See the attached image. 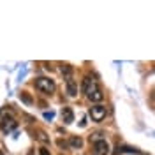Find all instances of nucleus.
Instances as JSON below:
<instances>
[{
  "mask_svg": "<svg viewBox=\"0 0 155 155\" xmlns=\"http://www.w3.org/2000/svg\"><path fill=\"white\" fill-rule=\"evenodd\" d=\"M118 153H139V152L136 148H130V146H118L115 155H118Z\"/></svg>",
  "mask_w": 155,
  "mask_h": 155,
  "instance_id": "6e6552de",
  "label": "nucleus"
},
{
  "mask_svg": "<svg viewBox=\"0 0 155 155\" xmlns=\"http://www.w3.org/2000/svg\"><path fill=\"white\" fill-rule=\"evenodd\" d=\"M57 145L60 146V148H67V143H65L64 139H58V141H57Z\"/></svg>",
  "mask_w": 155,
  "mask_h": 155,
  "instance_id": "4468645a",
  "label": "nucleus"
},
{
  "mask_svg": "<svg viewBox=\"0 0 155 155\" xmlns=\"http://www.w3.org/2000/svg\"><path fill=\"white\" fill-rule=\"evenodd\" d=\"M62 120H64V124H72L74 122V111H72V107H64L62 109Z\"/></svg>",
  "mask_w": 155,
  "mask_h": 155,
  "instance_id": "0eeeda50",
  "label": "nucleus"
},
{
  "mask_svg": "<svg viewBox=\"0 0 155 155\" xmlns=\"http://www.w3.org/2000/svg\"><path fill=\"white\" fill-rule=\"evenodd\" d=\"M39 139H41V141H42V143H48L49 141V137L46 134H44V132H42V130H41V132H39Z\"/></svg>",
  "mask_w": 155,
  "mask_h": 155,
  "instance_id": "ddd939ff",
  "label": "nucleus"
},
{
  "mask_svg": "<svg viewBox=\"0 0 155 155\" xmlns=\"http://www.w3.org/2000/svg\"><path fill=\"white\" fill-rule=\"evenodd\" d=\"M97 90H101V88H99L95 79H92V78H85V79H83V92L87 94V97L92 95V94L97 92Z\"/></svg>",
  "mask_w": 155,
  "mask_h": 155,
  "instance_id": "20e7f679",
  "label": "nucleus"
},
{
  "mask_svg": "<svg viewBox=\"0 0 155 155\" xmlns=\"http://www.w3.org/2000/svg\"><path fill=\"white\" fill-rule=\"evenodd\" d=\"M39 155H51L46 148H39Z\"/></svg>",
  "mask_w": 155,
  "mask_h": 155,
  "instance_id": "2eb2a0df",
  "label": "nucleus"
},
{
  "mask_svg": "<svg viewBox=\"0 0 155 155\" xmlns=\"http://www.w3.org/2000/svg\"><path fill=\"white\" fill-rule=\"evenodd\" d=\"M65 90H67L69 97H76L78 95V83L72 79V78H67V81H65Z\"/></svg>",
  "mask_w": 155,
  "mask_h": 155,
  "instance_id": "39448f33",
  "label": "nucleus"
},
{
  "mask_svg": "<svg viewBox=\"0 0 155 155\" xmlns=\"http://www.w3.org/2000/svg\"><path fill=\"white\" fill-rule=\"evenodd\" d=\"M0 155H4V153H2V152H0Z\"/></svg>",
  "mask_w": 155,
  "mask_h": 155,
  "instance_id": "f3484780",
  "label": "nucleus"
},
{
  "mask_svg": "<svg viewBox=\"0 0 155 155\" xmlns=\"http://www.w3.org/2000/svg\"><path fill=\"white\" fill-rule=\"evenodd\" d=\"M0 127H2V130L4 132H11V130H14L16 127H18V122L14 120V118H5V120H2V124H0Z\"/></svg>",
  "mask_w": 155,
  "mask_h": 155,
  "instance_id": "423d86ee",
  "label": "nucleus"
},
{
  "mask_svg": "<svg viewBox=\"0 0 155 155\" xmlns=\"http://www.w3.org/2000/svg\"><path fill=\"white\" fill-rule=\"evenodd\" d=\"M69 145L72 146V148H81V146H83V139H81L79 136H72L71 141H69Z\"/></svg>",
  "mask_w": 155,
  "mask_h": 155,
  "instance_id": "1a4fd4ad",
  "label": "nucleus"
},
{
  "mask_svg": "<svg viewBox=\"0 0 155 155\" xmlns=\"http://www.w3.org/2000/svg\"><path fill=\"white\" fill-rule=\"evenodd\" d=\"M88 99H90L92 102H101V101L104 99V94H102L101 90H97V92H94L92 95H88Z\"/></svg>",
  "mask_w": 155,
  "mask_h": 155,
  "instance_id": "9d476101",
  "label": "nucleus"
},
{
  "mask_svg": "<svg viewBox=\"0 0 155 155\" xmlns=\"http://www.w3.org/2000/svg\"><path fill=\"white\" fill-rule=\"evenodd\" d=\"M19 99H21L25 104H28V106L34 104V99H32V95H30L28 92H21V94H19Z\"/></svg>",
  "mask_w": 155,
  "mask_h": 155,
  "instance_id": "9b49d317",
  "label": "nucleus"
},
{
  "mask_svg": "<svg viewBox=\"0 0 155 155\" xmlns=\"http://www.w3.org/2000/svg\"><path fill=\"white\" fill-rule=\"evenodd\" d=\"M94 155H107L109 153V145H107L106 139H99L94 141Z\"/></svg>",
  "mask_w": 155,
  "mask_h": 155,
  "instance_id": "7ed1b4c3",
  "label": "nucleus"
},
{
  "mask_svg": "<svg viewBox=\"0 0 155 155\" xmlns=\"http://www.w3.org/2000/svg\"><path fill=\"white\" fill-rule=\"evenodd\" d=\"M35 88L42 94H53L55 92V81L49 78H37L35 79Z\"/></svg>",
  "mask_w": 155,
  "mask_h": 155,
  "instance_id": "f257e3e1",
  "label": "nucleus"
},
{
  "mask_svg": "<svg viewBox=\"0 0 155 155\" xmlns=\"http://www.w3.org/2000/svg\"><path fill=\"white\" fill-rule=\"evenodd\" d=\"M106 115H107V109L102 104H95V106L90 107V116H92L94 122H102L106 118Z\"/></svg>",
  "mask_w": 155,
  "mask_h": 155,
  "instance_id": "f03ea898",
  "label": "nucleus"
},
{
  "mask_svg": "<svg viewBox=\"0 0 155 155\" xmlns=\"http://www.w3.org/2000/svg\"><path fill=\"white\" fill-rule=\"evenodd\" d=\"M60 72H62V74H65L67 78H71V74H72V67L67 65V64H62V65H60Z\"/></svg>",
  "mask_w": 155,
  "mask_h": 155,
  "instance_id": "f8f14e48",
  "label": "nucleus"
},
{
  "mask_svg": "<svg viewBox=\"0 0 155 155\" xmlns=\"http://www.w3.org/2000/svg\"><path fill=\"white\" fill-rule=\"evenodd\" d=\"M44 118H46V120H51V118H53V113H51V111H46V113H44Z\"/></svg>",
  "mask_w": 155,
  "mask_h": 155,
  "instance_id": "dca6fc26",
  "label": "nucleus"
}]
</instances>
